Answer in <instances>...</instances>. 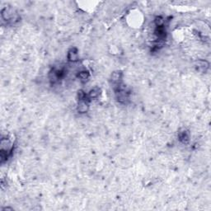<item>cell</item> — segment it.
<instances>
[{
  "instance_id": "obj_1",
  "label": "cell",
  "mask_w": 211,
  "mask_h": 211,
  "mask_svg": "<svg viewBox=\"0 0 211 211\" xmlns=\"http://www.w3.org/2000/svg\"><path fill=\"white\" fill-rule=\"evenodd\" d=\"M89 106H88V100L84 99V100H80L78 106H77V111L80 113H85L88 111Z\"/></svg>"
},
{
  "instance_id": "obj_2",
  "label": "cell",
  "mask_w": 211,
  "mask_h": 211,
  "mask_svg": "<svg viewBox=\"0 0 211 211\" xmlns=\"http://www.w3.org/2000/svg\"><path fill=\"white\" fill-rule=\"evenodd\" d=\"M77 57H78V55H77V52L75 49H72L68 53V59L71 62L77 61Z\"/></svg>"
},
{
  "instance_id": "obj_3",
  "label": "cell",
  "mask_w": 211,
  "mask_h": 211,
  "mask_svg": "<svg viewBox=\"0 0 211 211\" xmlns=\"http://www.w3.org/2000/svg\"><path fill=\"white\" fill-rule=\"evenodd\" d=\"M189 133L185 130H183L179 133V139L183 143V144H186L189 141Z\"/></svg>"
},
{
  "instance_id": "obj_4",
  "label": "cell",
  "mask_w": 211,
  "mask_h": 211,
  "mask_svg": "<svg viewBox=\"0 0 211 211\" xmlns=\"http://www.w3.org/2000/svg\"><path fill=\"white\" fill-rule=\"evenodd\" d=\"M78 77L82 82H86L89 78V73L87 71H81L78 73Z\"/></svg>"
},
{
  "instance_id": "obj_5",
  "label": "cell",
  "mask_w": 211,
  "mask_h": 211,
  "mask_svg": "<svg viewBox=\"0 0 211 211\" xmlns=\"http://www.w3.org/2000/svg\"><path fill=\"white\" fill-rule=\"evenodd\" d=\"M99 92H100V89L98 88H95L92 89L90 91V93L88 94V98H96L99 95Z\"/></svg>"
}]
</instances>
